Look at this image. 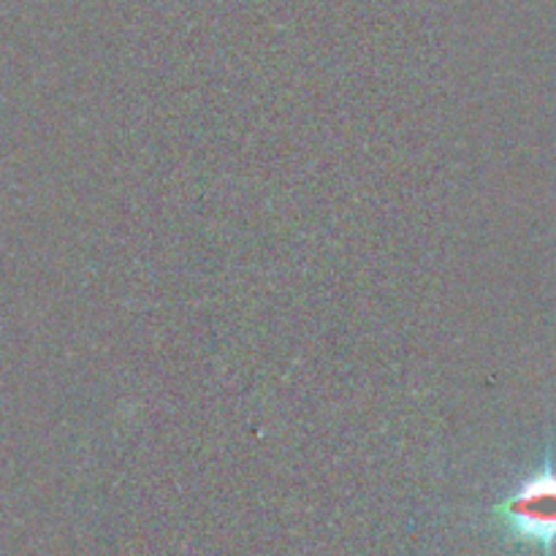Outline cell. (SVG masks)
<instances>
[{
  "mask_svg": "<svg viewBox=\"0 0 556 556\" xmlns=\"http://www.w3.org/2000/svg\"><path fill=\"white\" fill-rule=\"evenodd\" d=\"M489 514L510 535L538 546L543 556H552L556 548V465L552 443L546 445L541 467L521 478L500 503L489 508Z\"/></svg>",
  "mask_w": 556,
  "mask_h": 556,
  "instance_id": "6da1fadb",
  "label": "cell"
}]
</instances>
